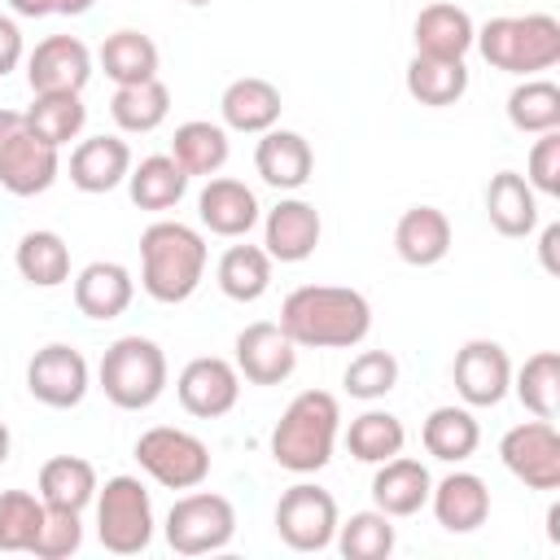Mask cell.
<instances>
[{"instance_id": "1", "label": "cell", "mask_w": 560, "mask_h": 560, "mask_svg": "<svg viewBox=\"0 0 560 560\" xmlns=\"http://www.w3.org/2000/svg\"><path fill=\"white\" fill-rule=\"evenodd\" d=\"M280 328L302 350H350L372 332V302L346 284H302L280 302Z\"/></svg>"}, {"instance_id": "2", "label": "cell", "mask_w": 560, "mask_h": 560, "mask_svg": "<svg viewBox=\"0 0 560 560\" xmlns=\"http://www.w3.org/2000/svg\"><path fill=\"white\" fill-rule=\"evenodd\" d=\"M206 258L201 232L179 219H158L140 232V284L153 302H188L206 276Z\"/></svg>"}, {"instance_id": "3", "label": "cell", "mask_w": 560, "mask_h": 560, "mask_svg": "<svg viewBox=\"0 0 560 560\" xmlns=\"http://www.w3.org/2000/svg\"><path fill=\"white\" fill-rule=\"evenodd\" d=\"M341 407L328 389H302L271 429V459L289 472H319L332 459Z\"/></svg>"}, {"instance_id": "4", "label": "cell", "mask_w": 560, "mask_h": 560, "mask_svg": "<svg viewBox=\"0 0 560 560\" xmlns=\"http://www.w3.org/2000/svg\"><path fill=\"white\" fill-rule=\"evenodd\" d=\"M472 44L494 70L534 79L560 61V22L551 13H503L490 18Z\"/></svg>"}, {"instance_id": "5", "label": "cell", "mask_w": 560, "mask_h": 560, "mask_svg": "<svg viewBox=\"0 0 560 560\" xmlns=\"http://www.w3.org/2000/svg\"><path fill=\"white\" fill-rule=\"evenodd\" d=\"M96 385L105 389V398L122 411H144L162 398L166 389V354L158 341L131 332V337H118L105 354H101V368H96Z\"/></svg>"}, {"instance_id": "6", "label": "cell", "mask_w": 560, "mask_h": 560, "mask_svg": "<svg viewBox=\"0 0 560 560\" xmlns=\"http://www.w3.org/2000/svg\"><path fill=\"white\" fill-rule=\"evenodd\" d=\"M61 171V149L35 136L22 109H0V188L13 197L48 192Z\"/></svg>"}, {"instance_id": "7", "label": "cell", "mask_w": 560, "mask_h": 560, "mask_svg": "<svg viewBox=\"0 0 560 560\" xmlns=\"http://www.w3.org/2000/svg\"><path fill=\"white\" fill-rule=\"evenodd\" d=\"M96 538L114 556H140L153 542V499L140 477H109L96 486Z\"/></svg>"}, {"instance_id": "8", "label": "cell", "mask_w": 560, "mask_h": 560, "mask_svg": "<svg viewBox=\"0 0 560 560\" xmlns=\"http://www.w3.org/2000/svg\"><path fill=\"white\" fill-rule=\"evenodd\" d=\"M236 534V508L214 490H188L166 512V542L175 556H210L223 551Z\"/></svg>"}, {"instance_id": "9", "label": "cell", "mask_w": 560, "mask_h": 560, "mask_svg": "<svg viewBox=\"0 0 560 560\" xmlns=\"http://www.w3.org/2000/svg\"><path fill=\"white\" fill-rule=\"evenodd\" d=\"M136 464L166 490H192L210 477V446L175 424H153L136 438Z\"/></svg>"}, {"instance_id": "10", "label": "cell", "mask_w": 560, "mask_h": 560, "mask_svg": "<svg viewBox=\"0 0 560 560\" xmlns=\"http://www.w3.org/2000/svg\"><path fill=\"white\" fill-rule=\"evenodd\" d=\"M337 525H341L337 499L324 486L298 481L276 503V534H280V542L289 551H324V547H332Z\"/></svg>"}, {"instance_id": "11", "label": "cell", "mask_w": 560, "mask_h": 560, "mask_svg": "<svg viewBox=\"0 0 560 560\" xmlns=\"http://www.w3.org/2000/svg\"><path fill=\"white\" fill-rule=\"evenodd\" d=\"M503 468L529 490H560V433L551 420H525L499 442Z\"/></svg>"}, {"instance_id": "12", "label": "cell", "mask_w": 560, "mask_h": 560, "mask_svg": "<svg viewBox=\"0 0 560 560\" xmlns=\"http://www.w3.org/2000/svg\"><path fill=\"white\" fill-rule=\"evenodd\" d=\"M26 389H31V398L44 402V407H57V411L79 407V402L88 398V389H92L88 359H83L74 346H66V341L39 346V350L31 354V363H26Z\"/></svg>"}, {"instance_id": "13", "label": "cell", "mask_w": 560, "mask_h": 560, "mask_svg": "<svg viewBox=\"0 0 560 560\" xmlns=\"http://www.w3.org/2000/svg\"><path fill=\"white\" fill-rule=\"evenodd\" d=\"M451 376H455V394L468 402V407H499L512 389V359L499 341L490 337H472L455 350V363H451Z\"/></svg>"}, {"instance_id": "14", "label": "cell", "mask_w": 560, "mask_h": 560, "mask_svg": "<svg viewBox=\"0 0 560 560\" xmlns=\"http://www.w3.org/2000/svg\"><path fill=\"white\" fill-rule=\"evenodd\" d=\"M175 398L188 416L197 420H219L236 407L241 398V372L236 363L219 359V354H201V359H188L179 381H175Z\"/></svg>"}, {"instance_id": "15", "label": "cell", "mask_w": 560, "mask_h": 560, "mask_svg": "<svg viewBox=\"0 0 560 560\" xmlns=\"http://www.w3.org/2000/svg\"><path fill=\"white\" fill-rule=\"evenodd\" d=\"M92 79V52L79 35H48L26 52L31 92H83Z\"/></svg>"}, {"instance_id": "16", "label": "cell", "mask_w": 560, "mask_h": 560, "mask_svg": "<svg viewBox=\"0 0 560 560\" xmlns=\"http://www.w3.org/2000/svg\"><path fill=\"white\" fill-rule=\"evenodd\" d=\"M232 363L249 385H280L298 368V346L289 341V332L280 324L258 319V324H245L236 332V359Z\"/></svg>"}, {"instance_id": "17", "label": "cell", "mask_w": 560, "mask_h": 560, "mask_svg": "<svg viewBox=\"0 0 560 560\" xmlns=\"http://www.w3.org/2000/svg\"><path fill=\"white\" fill-rule=\"evenodd\" d=\"M319 210L302 197H284L267 210V223H262V249L271 254V262H302L315 254L319 245Z\"/></svg>"}, {"instance_id": "18", "label": "cell", "mask_w": 560, "mask_h": 560, "mask_svg": "<svg viewBox=\"0 0 560 560\" xmlns=\"http://www.w3.org/2000/svg\"><path fill=\"white\" fill-rule=\"evenodd\" d=\"M197 219H201L214 236L241 241V236H249V228L258 223V197H254V188H245V184L232 179V175H210L206 188L197 192Z\"/></svg>"}, {"instance_id": "19", "label": "cell", "mask_w": 560, "mask_h": 560, "mask_svg": "<svg viewBox=\"0 0 560 560\" xmlns=\"http://www.w3.org/2000/svg\"><path fill=\"white\" fill-rule=\"evenodd\" d=\"M411 39H416V52L420 57H446V61H464L472 39H477V26L468 18V9L459 4H424L416 13V26H411Z\"/></svg>"}, {"instance_id": "20", "label": "cell", "mask_w": 560, "mask_h": 560, "mask_svg": "<svg viewBox=\"0 0 560 560\" xmlns=\"http://www.w3.org/2000/svg\"><path fill=\"white\" fill-rule=\"evenodd\" d=\"M280 88L271 79H258V74H245V79H232L219 96V114H223V127L232 131H245V136H262L280 122Z\"/></svg>"}, {"instance_id": "21", "label": "cell", "mask_w": 560, "mask_h": 560, "mask_svg": "<svg viewBox=\"0 0 560 560\" xmlns=\"http://www.w3.org/2000/svg\"><path fill=\"white\" fill-rule=\"evenodd\" d=\"M254 166H258L262 184H271L280 192H298L311 179V171H315V153H311L306 136L284 131V127H271L254 144Z\"/></svg>"}, {"instance_id": "22", "label": "cell", "mask_w": 560, "mask_h": 560, "mask_svg": "<svg viewBox=\"0 0 560 560\" xmlns=\"http://www.w3.org/2000/svg\"><path fill=\"white\" fill-rule=\"evenodd\" d=\"M429 503L446 534H472L490 516V490L477 472H446L442 481H433Z\"/></svg>"}, {"instance_id": "23", "label": "cell", "mask_w": 560, "mask_h": 560, "mask_svg": "<svg viewBox=\"0 0 560 560\" xmlns=\"http://www.w3.org/2000/svg\"><path fill=\"white\" fill-rule=\"evenodd\" d=\"M136 298V280L122 262L96 258L74 276V306L88 319H118Z\"/></svg>"}, {"instance_id": "24", "label": "cell", "mask_w": 560, "mask_h": 560, "mask_svg": "<svg viewBox=\"0 0 560 560\" xmlns=\"http://www.w3.org/2000/svg\"><path fill=\"white\" fill-rule=\"evenodd\" d=\"M429 490H433V477L420 459L411 455H394L385 464H376V477H372V503L385 512V516H416L424 503H429Z\"/></svg>"}, {"instance_id": "25", "label": "cell", "mask_w": 560, "mask_h": 560, "mask_svg": "<svg viewBox=\"0 0 560 560\" xmlns=\"http://www.w3.org/2000/svg\"><path fill=\"white\" fill-rule=\"evenodd\" d=\"M127 171H131V149L118 136H88L70 153V184L92 197L118 188L127 179Z\"/></svg>"}, {"instance_id": "26", "label": "cell", "mask_w": 560, "mask_h": 560, "mask_svg": "<svg viewBox=\"0 0 560 560\" xmlns=\"http://www.w3.org/2000/svg\"><path fill=\"white\" fill-rule=\"evenodd\" d=\"M394 249L411 267H433L451 254V219L438 206H411L394 223Z\"/></svg>"}, {"instance_id": "27", "label": "cell", "mask_w": 560, "mask_h": 560, "mask_svg": "<svg viewBox=\"0 0 560 560\" xmlns=\"http://www.w3.org/2000/svg\"><path fill=\"white\" fill-rule=\"evenodd\" d=\"M486 219L499 236H529L538 223V192L521 171H499L486 184Z\"/></svg>"}, {"instance_id": "28", "label": "cell", "mask_w": 560, "mask_h": 560, "mask_svg": "<svg viewBox=\"0 0 560 560\" xmlns=\"http://www.w3.org/2000/svg\"><path fill=\"white\" fill-rule=\"evenodd\" d=\"M188 179L192 175L171 153H153V158H144V162H136L127 171V192H131V201L140 210H171V206L184 201Z\"/></svg>"}, {"instance_id": "29", "label": "cell", "mask_w": 560, "mask_h": 560, "mask_svg": "<svg viewBox=\"0 0 560 560\" xmlns=\"http://www.w3.org/2000/svg\"><path fill=\"white\" fill-rule=\"evenodd\" d=\"M420 442H424V451H429L433 459H442V464H464V459L477 451V442H481V424H477V416H472L468 407L446 402V407H433V411H429V420H424V429H420Z\"/></svg>"}, {"instance_id": "30", "label": "cell", "mask_w": 560, "mask_h": 560, "mask_svg": "<svg viewBox=\"0 0 560 560\" xmlns=\"http://www.w3.org/2000/svg\"><path fill=\"white\" fill-rule=\"evenodd\" d=\"M109 114L127 136H149L166 122L171 114V88L162 79H144V83H122L109 96Z\"/></svg>"}, {"instance_id": "31", "label": "cell", "mask_w": 560, "mask_h": 560, "mask_svg": "<svg viewBox=\"0 0 560 560\" xmlns=\"http://www.w3.org/2000/svg\"><path fill=\"white\" fill-rule=\"evenodd\" d=\"M228 127L219 122H206V118H192V122H179L175 136H171V158L188 171V175H219L228 166Z\"/></svg>"}, {"instance_id": "32", "label": "cell", "mask_w": 560, "mask_h": 560, "mask_svg": "<svg viewBox=\"0 0 560 560\" xmlns=\"http://www.w3.org/2000/svg\"><path fill=\"white\" fill-rule=\"evenodd\" d=\"M468 92V66L464 61H446V57H411L407 61V96L429 105V109H446Z\"/></svg>"}, {"instance_id": "33", "label": "cell", "mask_w": 560, "mask_h": 560, "mask_svg": "<svg viewBox=\"0 0 560 560\" xmlns=\"http://www.w3.org/2000/svg\"><path fill=\"white\" fill-rule=\"evenodd\" d=\"M13 262H18V276L35 289H57L70 280V245L48 228L26 232L13 249Z\"/></svg>"}, {"instance_id": "34", "label": "cell", "mask_w": 560, "mask_h": 560, "mask_svg": "<svg viewBox=\"0 0 560 560\" xmlns=\"http://www.w3.org/2000/svg\"><path fill=\"white\" fill-rule=\"evenodd\" d=\"M39 499L48 508L83 512L96 499V468L83 455H52L39 468Z\"/></svg>"}, {"instance_id": "35", "label": "cell", "mask_w": 560, "mask_h": 560, "mask_svg": "<svg viewBox=\"0 0 560 560\" xmlns=\"http://www.w3.org/2000/svg\"><path fill=\"white\" fill-rule=\"evenodd\" d=\"M214 280L223 289V298L232 302H258L271 289V254L262 245H232L223 249Z\"/></svg>"}, {"instance_id": "36", "label": "cell", "mask_w": 560, "mask_h": 560, "mask_svg": "<svg viewBox=\"0 0 560 560\" xmlns=\"http://www.w3.org/2000/svg\"><path fill=\"white\" fill-rule=\"evenodd\" d=\"M96 61H101L105 79H114L118 88L122 83L158 79V44L144 31H114V35H105Z\"/></svg>"}, {"instance_id": "37", "label": "cell", "mask_w": 560, "mask_h": 560, "mask_svg": "<svg viewBox=\"0 0 560 560\" xmlns=\"http://www.w3.org/2000/svg\"><path fill=\"white\" fill-rule=\"evenodd\" d=\"M26 122L35 127V136H44L48 144H70L79 140L83 122H88V105L83 92H35V101L22 109Z\"/></svg>"}, {"instance_id": "38", "label": "cell", "mask_w": 560, "mask_h": 560, "mask_svg": "<svg viewBox=\"0 0 560 560\" xmlns=\"http://www.w3.org/2000/svg\"><path fill=\"white\" fill-rule=\"evenodd\" d=\"M512 389L529 416L556 420V411H560V354L556 350L529 354L521 363V372H512Z\"/></svg>"}, {"instance_id": "39", "label": "cell", "mask_w": 560, "mask_h": 560, "mask_svg": "<svg viewBox=\"0 0 560 560\" xmlns=\"http://www.w3.org/2000/svg\"><path fill=\"white\" fill-rule=\"evenodd\" d=\"M508 122L525 136H542L560 127V88L551 79H525L508 92Z\"/></svg>"}, {"instance_id": "40", "label": "cell", "mask_w": 560, "mask_h": 560, "mask_svg": "<svg viewBox=\"0 0 560 560\" xmlns=\"http://www.w3.org/2000/svg\"><path fill=\"white\" fill-rule=\"evenodd\" d=\"M402 442H407V429L394 411H363L346 429V446L359 464H385L402 451Z\"/></svg>"}, {"instance_id": "41", "label": "cell", "mask_w": 560, "mask_h": 560, "mask_svg": "<svg viewBox=\"0 0 560 560\" xmlns=\"http://www.w3.org/2000/svg\"><path fill=\"white\" fill-rule=\"evenodd\" d=\"M337 551L346 560H385L398 542L394 534V516H385L381 508H368V512H354L350 521L337 525Z\"/></svg>"}, {"instance_id": "42", "label": "cell", "mask_w": 560, "mask_h": 560, "mask_svg": "<svg viewBox=\"0 0 560 560\" xmlns=\"http://www.w3.org/2000/svg\"><path fill=\"white\" fill-rule=\"evenodd\" d=\"M44 525V499L31 490H0V551H31Z\"/></svg>"}, {"instance_id": "43", "label": "cell", "mask_w": 560, "mask_h": 560, "mask_svg": "<svg viewBox=\"0 0 560 560\" xmlns=\"http://www.w3.org/2000/svg\"><path fill=\"white\" fill-rule=\"evenodd\" d=\"M346 394L350 398H385L394 385H398V359L389 350H359L350 363H346Z\"/></svg>"}, {"instance_id": "44", "label": "cell", "mask_w": 560, "mask_h": 560, "mask_svg": "<svg viewBox=\"0 0 560 560\" xmlns=\"http://www.w3.org/2000/svg\"><path fill=\"white\" fill-rule=\"evenodd\" d=\"M79 547H83V521H79V512L48 508L44 503V525H39V534H35V542H31L26 556H35V560H66Z\"/></svg>"}, {"instance_id": "45", "label": "cell", "mask_w": 560, "mask_h": 560, "mask_svg": "<svg viewBox=\"0 0 560 560\" xmlns=\"http://www.w3.org/2000/svg\"><path fill=\"white\" fill-rule=\"evenodd\" d=\"M529 188L542 197H560V127L542 131L529 149Z\"/></svg>"}, {"instance_id": "46", "label": "cell", "mask_w": 560, "mask_h": 560, "mask_svg": "<svg viewBox=\"0 0 560 560\" xmlns=\"http://www.w3.org/2000/svg\"><path fill=\"white\" fill-rule=\"evenodd\" d=\"M22 57H26V44H22L18 22H13L9 13H0V79H4L9 70H18Z\"/></svg>"}, {"instance_id": "47", "label": "cell", "mask_w": 560, "mask_h": 560, "mask_svg": "<svg viewBox=\"0 0 560 560\" xmlns=\"http://www.w3.org/2000/svg\"><path fill=\"white\" fill-rule=\"evenodd\" d=\"M556 245H560V223H547L542 228V241H538V254H542V267L556 276L560 271V262H556Z\"/></svg>"}, {"instance_id": "48", "label": "cell", "mask_w": 560, "mask_h": 560, "mask_svg": "<svg viewBox=\"0 0 560 560\" xmlns=\"http://www.w3.org/2000/svg\"><path fill=\"white\" fill-rule=\"evenodd\" d=\"M9 9L18 18H48L52 13V0H9Z\"/></svg>"}, {"instance_id": "49", "label": "cell", "mask_w": 560, "mask_h": 560, "mask_svg": "<svg viewBox=\"0 0 560 560\" xmlns=\"http://www.w3.org/2000/svg\"><path fill=\"white\" fill-rule=\"evenodd\" d=\"M96 0H52V13H66V18H79V13H88Z\"/></svg>"}, {"instance_id": "50", "label": "cell", "mask_w": 560, "mask_h": 560, "mask_svg": "<svg viewBox=\"0 0 560 560\" xmlns=\"http://www.w3.org/2000/svg\"><path fill=\"white\" fill-rule=\"evenodd\" d=\"M9 446H13V438H9V424L0 420V464L9 459Z\"/></svg>"}, {"instance_id": "51", "label": "cell", "mask_w": 560, "mask_h": 560, "mask_svg": "<svg viewBox=\"0 0 560 560\" xmlns=\"http://www.w3.org/2000/svg\"><path fill=\"white\" fill-rule=\"evenodd\" d=\"M184 4H210V0H184Z\"/></svg>"}]
</instances>
